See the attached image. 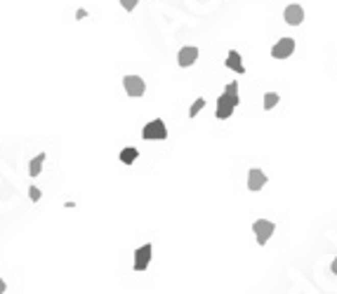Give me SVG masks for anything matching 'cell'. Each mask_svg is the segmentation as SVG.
Returning <instances> with one entry per match:
<instances>
[{"instance_id": "e0dca14e", "label": "cell", "mask_w": 337, "mask_h": 294, "mask_svg": "<svg viewBox=\"0 0 337 294\" xmlns=\"http://www.w3.org/2000/svg\"><path fill=\"white\" fill-rule=\"evenodd\" d=\"M29 198H31V200H33V202H38V200H40V189H36V186H31V189H29Z\"/></svg>"}, {"instance_id": "7c38bea8", "label": "cell", "mask_w": 337, "mask_h": 294, "mask_svg": "<svg viewBox=\"0 0 337 294\" xmlns=\"http://www.w3.org/2000/svg\"><path fill=\"white\" fill-rule=\"evenodd\" d=\"M139 158V151H137V148H123L121 151V163L123 165H132V163H135V160Z\"/></svg>"}, {"instance_id": "d6986e66", "label": "cell", "mask_w": 337, "mask_h": 294, "mask_svg": "<svg viewBox=\"0 0 337 294\" xmlns=\"http://www.w3.org/2000/svg\"><path fill=\"white\" fill-rule=\"evenodd\" d=\"M330 271H332V273H335V276H337V259L330 263Z\"/></svg>"}, {"instance_id": "2e32d148", "label": "cell", "mask_w": 337, "mask_h": 294, "mask_svg": "<svg viewBox=\"0 0 337 294\" xmlns=\"http://www.w3.org/2000/svg\"><path fill=\"white\" fill-rule=\"evenodd\" d=\"M137 3H139V0H121L123 10H128V12H132V10H135V7H137Z\"/></svg>"}, {"instance_id": "3957f363", "label": "cell", "mask_w": 337, "mask_h": 294, "mask_svg": "<svg viewBox=\"0 0 337 294\" xmlns=\"http://www.w3.org/2000/svg\"><path fill=\"white\" fill-rule=\"evenodd\" d=\"M123 87H125L128 97H144V92H147V83L139 75H125L123 78Z\"/></svg>"}, {"instance_id": "ba28073f", "label": "cell", "mask_w": 337, "mask_h": 294, "mask_svg": "<svg viewBox=\"0 0 337 294\" xmlns=\"http://www.w3.org/2000/svg\"><path fill=\"white\" fill-rule=\"evenodd\" d=\"M233 111H236V106L229 101V97L224 92L220 94V99H217V111H214V116L220 118V120H227V118L233 116Z\"/></svg>"}, {"instance_id": "ac0fdd59", "label": "cell", "mask_w": 337, "mask_h": 294, "mask_svg": "<svg viewBox=\"0 0 337 294\" xmlns=\"http://www.w3.org/2000/svg\"><path fill=\"white\" fill-rule=\"evenodd\" d=\"M3 292H7V285H5V280H0V294Z\"/></svg>"}, {"instance_id": "8fae6325", "label": "cell", "mask_w": 337, "mask_h": 294, "mask_svg": "<svg viewBox=\"0 0 337 294\" xmlns=\"http://www.w3.org/2000/svg\"><path fill=\"white\" fill-rule=\"evenodd\" d=\"M45 158H47V155L45 153H38L36 158L31 160L29 163V174L31 177H38V174H40V170H43V163H45Z\"/></svg>"}, {"instance_id": "5b68a950", "label": "cell", "mask_w": 337, "mask_h": 294, "mask_svg": "<svg viewBox=\"0 0 337 294\" xmlns=\"http://www.w3.org/2000/svg\"><path fill=\"white\" fill-rule=\"evenodd\" d=\"M293 52H295V40L293 38H281V40L271 47V57H274V59H288Z\"/></svg>"}, {"instance_id": "7a4b0ae2", "label": "cell", "mask_w": 337, "mask_h": 294, "mask_svg": "<svg viewBox=\"0 0 337 294\" xmlns=\"http://www.w3.org/2000/svg\"><path fill=\"white\" fill-rule=\"evenodd\" d=\"M252 231H255V238H257L259 245H267L269 238L276 231V224L274 221H269V219H257L255 224H252Z\"/></svg>"}, {"instance_id": "30bf717a", "label": "cell", "mask_w": 337, "mask_h": 294, "mask_svg": "<svg viewBox=\"0 0 337 294\" xmlns=\"http://www.w3.org/2000/svg\"><path fill=\"white\" fill-rule=\"evenodd\" d=\"M227 64L229 68H231L233 73H245V66H243V57L238 55V52H236V49H231V52H229L227 55Z\"/></svg>"}, {"instance_id": "9a60e30c", "label": "cell", "mask_w": 337, "mask_h": 294, "mask_svg": "<svg viewBox=\"0 0 337 294\" xmlns=\"http://www.w3.org/2000/svg\"><path fill=\"white\" fill-rule=\"evenodd\" d=\"M203 109H205V99H203V97H198L196 101H194V106H191V109H189V118H196Z\"/></svg>"}, {"instance_id": "5bb4252c", "label": "cell", "mask_w": 337, "mask_h": 294, "mask_svg": "<svg viewBox=\"0 0 337 294\" xmlns=\"http://www.w3.org/2000/svg\"><path fill=\"white\" fill-rule=\"evenodd\" d=\"M278 99H281V97H278L276 92H267V94H264V109L271 111L276 104H278Z\"/></svg>"}, {"instance_id": "9c48e42d", "label": "cell", "mask_w": 337, "mask_h": 294, "mask_svg": "<svg viewBox=\"0 0 337 294\" xmlns=\"http://www.w3.org/2000/svg\"><path fill=\"white\" fill-rule=\"evenodd\" d=\"M264 184H267V174H264L262 170H250V174H248V189L250 191H259L264 189Z\"/></svg>"}, {"instance_id": "6da1fadb", "label": "cell", "mask_w": 337, "mask_h": 294, "mask_svg": "<svg viewBox=\"0 0 337 294\" xmlns=\"http://www.w3.org/2000/svg\"><path fill=\"white\" fill-rule=\"evenodd\" d=\"M141 137H144L147 141H163V139H167V127H165V123H163L160 118H156V120L147 123V127L141 129Z\"/></svg>"}, {"instance_id": "52a82bcc", "label": "cell", "mask_w": 337, "mask_h": 294, "mask_svg": "<svg viewBox=\"0 0 337 294\" xmlns=\"http://www.w3.org/2000/svg\"><path fill=\"white\" fill-rule=\"evenodd\" d=\"M151 243H147V245H141L139 250L135 252V271H147V266L151 263Z\"/></svg>"}, {"instance_id": "8992f818", "label": "cell", "mask_w": 337, "mask_h": 294, "mask_svg": "<svg viewBox=\"0 0 337 294\" xmlns=\"http://www.w3.org/2000/svg\"><path fill=\"white\" fill-rule=\"evenodd\" d=\"M198 59V47L196 45H186V47L179 49V55H177V64L182 68H189L194 66V62Z\"/></svg>"}, {"instance_id": "277c9868", "label": "cell", "mask_w": 337, "mask_h": 294, "mask_svg": "<svg viewBox=\"0 0 337 294\" xmlns=\"http://www.w3.org/2000/svg\"><path fill=\"white\" fill-rule=\"evenodd\" d=\"M283 19H285V24L288 26H300L304 21V7L300 3H293L283 10Z\"/></svg>"}, {"instance_id": "4fadbf2b", "label": "cell", "mask_w": 337, "mask_h": 294, "mask_svg": "<svg viewBox=\"0 0 337 294\" xmlns=\"http://www.w3.org/2000/svg\"><path fill=\"white\" fill-rule=\"evenodd\" d=\"M224 94L229 97V101H231L233 106L240 104V97H238V83H229L227 90H224Z\"/></svg>"}]
</instances>
